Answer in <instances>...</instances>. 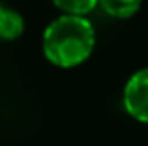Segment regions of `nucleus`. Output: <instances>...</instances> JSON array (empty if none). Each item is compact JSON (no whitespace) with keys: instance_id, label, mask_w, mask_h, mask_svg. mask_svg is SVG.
Masks as SVG:
<instances>
[{"instance_id":"f03ea898","label":"nucleus","mask_w":148,"mask_h":146,"mask_svg":"<svg viewBox=\"0 0 148 146\" xmlns=\"http://www.w3.org/2000/svg\"><path fill=\"white\" fill-rule=\"evenodd\" d=\"M124 107L130 116L148 124V68L133 73L126 83Z\"/></svg>"},{"instance_id":"f257e3e1","label":"nucleus","mask_w":148,"mask_h":146,"mask_svg":"<svg viewBox=\"0 0 148 146\" xmlns=\"http://www.w3.org/2000/svg\"><path fill=\"white\" fill-rule=\"evenodd\" d=\"M96 32L84 15L66 13L54 19L43 32V55L58 68H75L92 55Z\"/></svg>"},{"instance_id":"7ed1b4c3","label":"nucleus","mask_w":148,"mask_h":146,"mask_svg":"<svg viewBox=\"0 0 148 146\" xmlns=\"http://www.w3.org/2000/svg\"><path fill=\"white\" fill-rule=\"evenodd\" d=\"M25 32V19L15 10L0 4V40H17Z\"/></svg>"},{"instance_id":"20e7f679","label":"nucleus","mask_w":148,"mask_h":146,"mask_svg":"<svg viewBox=\"0 0 148 146\" xmlns=\"http://www.w3.org/2000/svg\"><path fill=\"white\" fill-rule=\"evenodd\" d=\"M101 10L114 19L133 17L143 6V0H99Z\"/></svg>"},{"instance_id":"39448f33","label":"nucleus","mask_w":148,"mask_h":146,"mask_svg":"<svg viewBox=\"0 0 148 146\" xmlns=\"http://www.w3.org/2000/svg\"><path fill=\"white\" fill-rule=\"evenodd\" d=\"M53 4L64 13L86 15L99 4V0H53Z\"/></svg>"}]
</instances>
